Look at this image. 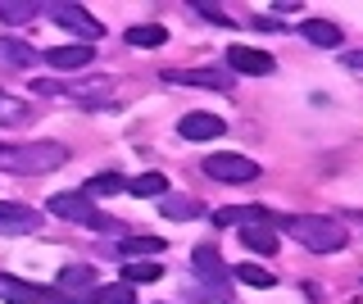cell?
Listing matches in <instances>:
<instances>
[{"label": "cell", "mask_w": 363, "mask_h": 304, "mask_svg": "<svg viewBox=\"0 0 363 304\" xmlns=\"http://www.w3.org/2000/svg\"><path fill=\"white\" fill-rule=\"evenodd\" d=\"M68 164V150L55 141L45 145H0V168L9 173H55Z\"/></svg>", "instance_id": "obj_1"}, {"label": "cell", "mask_w": 363, "mask_h": 304, "mask_svg": "<svg viewBox=\"0 0 363 304\" xmlns=\"http://www.w3.org/2000/svg\"><path fill=\"white\" fill-rule=\"evenodd\" d=\"M272 227H281V232H291L300 245H309L313 254H332L345 245V227L332 218H277Z\"/></svg>", "instance_id": "obj_2"}, {"label": "cell", "mask_w": 363, "mask_h": 304, "mask_svg": "<svg viewBox=\"0 0 363 304\" xmlns=\"http://www.w3.org/2000/svg\"><path fill=\"white\" fill-rule=\"evenodd\" d=\"M50 213H55V218H68V223H86V227H96V232H113V227H118V223L105 218L86 196H68V191H64V196H50Z\"/></svg>", "instance_id": "obj_3"}, {"label": "cell", "mask_w": 363, "mask_h": 304, "mask_svg": "<svg viewBox=\"0 0 363 304\" xmlns=\"http://www.w3.org/2000/svg\"><path fill=\"white\" fill-rule=\"evenodd\" d=\"M191 264H196V273L204 277V291H209V304H227L232 300V291H227V273H223V259H218V250H213V245H196V259H191Z\"/></svg>", "instance_id": "obj_4"}, {"label": "cell", "mask_w": 363, "mask_h": 304, "mask_svg": "<svg viewBox=\"0 0 363 304\" xmlns=\"http://www.w3.org/2000/svg\"><path fill=\"white\" fill-rule=\"evenodd\" d=\"M45 14L55 18L64 32H73V37H82V46H91L96 37H105V28L96 23V18L86 14L82 5H64V0H55V5H45Z\"/></svg>", "instance_id": "obj_5"}, {"label": "cell", "mask_w": 363, "mask_h": 304, "mask_svg": "<svg viewBox=\"0 0 363 304\" xmlns=\"http://www.w3.org/2000/svg\"><path fill=\"white\" fill-rule=\"evenodd\" d=\"M204 173L218 177V182H255L259 164L245 159V154H209V159H204Z\"/></svg>", "instance_id": "obj_6"}, {"label": "cell", "mask_w": 363, "mask_h": 304, "mask_svg": "<svg viewBox=\"0 0 363 304\" xmlns=\"http://www.w3.org/2000/svg\"><path fill=\"white\" fill-rule=\"evenodd\" d=\"M227 64H232L236 73H245V77L272 73V55L268 50H255V46H232V50H227Z\"/></svg>", "instance_id": "obj_7"}, {"label": "cell", "mask_w": 363, "mask_h": 304, "mask_svg": "<svg viewBox=\"0 0 363 304\" xmlns=\"http://www.w3.org/2000/svg\"><path fill=\"white\" fill-rule=\"evenodd\" d=\"M223 128H227V123L218 114H186L177 123V132L186 141H213V137H223Z\"/></svg>", "instance_id": "obj_8"}, {"label": "cell", "mask_w": 363, "mask_h": 304, "mask_svg": "<svg viewBox=\"0 0 363 304\" xmlns=\"http://www.w3.org/2000/svg\"><path fill=\"white\" fill-rule=\"evenodd\" d=\"M41 213H32L28 205H9V200H0V232H37Z\"/></svg>", "instance_id": "obj_9"}, {"label": "cell", "mask_w": 363, "mask_h": 304, "mask_svg": "<svg viewBox=\"0 0 363 304\" xmlns=\"http://www.w3.org/2000/svg\"><path fill=\"white\" fill-rule=\"evenodd\" d=\"M264 218H268V213L259 209V205H227V209L213 213L218 227H255V223H264Z\"/></svg>", "instance_id": "obj_10"}, {"label": "cell", "mask_w": 363, "mask_h": 304, "mask_svg": "<svg viewBox=\"0 0 363 304\" xmlns=\"http://www.w3.org/2000/svg\"><path fill=\"white\" fill-rule=\"evenodd\" d=\"M91 55H96V50L77 41V46H55V50H45V64H55V69H86Z\"/></svg>", "instance_id": "obj_11"}, {"label": "cell", "mask_w": 363, "mask_h": 304, "mask_svg": "<svg viewBox=\"0 0 363 304\" xmlns=\"http://www.w3.org/2000/svg\"><path fill=\"white\" fill-rule=\"evenodd\" d=\"M91 281H96V273H91L86 264H68L64 273H60V291H73V295H64L60 304H68V300H77V295H86V291H91Z\"/></svg>", "instance_id": "obj_12"}, {"label": "cell", "mask_w": 363, "mask_h": 304, "mask_svg": "<svg viewBox=\"0 0 363 304\" xmlns=\"http://www.w3.org/2000/svg\"><path fill=\"white\" fill-rule=\"evenodd\" d=\"M123 191H128V196H136V200H164V196H168V177H164V173H141V177H132Z\"/></svg>", "instance_id": "obj_13"}, {"label": "cell", "mask_w": 363, "mask_h": 304, "mask_svg": "<svg viewBox=\"0 0 363 304\" xmlns=\"http://www.w3.org/2000/svg\"><path fill=\"white\" fill-rule=\"evenodd\" d=\"M241 241H245V250L277 254V227H272V223H255V227H241Z\"/></svg>", "instance_id": "obj_14"}, {"label": "cell", "mask_w": 363, "mask_h": 304, "mask_svg": "<svg viewBox=\"0 0 363 304\" xmlns=\"http://www.w3.org/2000/svg\"><path fill=\"white\" fill-rule=\"evenodd\" d=\"M300 37H309L313 46H327V50L340 46V28L327 23V18H304V23H300Z\"/></svg>", "instance_id": "obj_15"}, {"label": "cell", "mask_w": 363, "mask_h": 304, "mask_svg": "<svg viewBox=\"0 0 363 304\" xmlns=\"http://www.w3.org/2000/svg\"><path fill=\"white\" fill-rule=\"evenodd\" d=\"M164 82H182V86H209V91H227V77H218L213 69H191V73H164Z\"/></svg>", "instance_id": "obj_16"}, {"label": "cell", "mask_w": 363, "mask_h": 304, "mask_svg": "<svg viewBox=\"0 0 363 304\" xmlns=\"http://www.w3.org/2000/svg\"><path fill=\"white\" fill-rule=\"evenodd\" d=\"M164 41H168V28H159V23H141L128 32V46H136V50H159Z\"/></svg>", "instance_id": "obj_17"}, {"label": "cell", "mask_w": 363, "mask_h": 304, "mask_svg": "<svg viewBox=\"0 0 363 304\" xmlns=\"http://www.w3.org/2000/svg\"><path fill=\"white\" fill-rule=\"evenodd\" d=\"M164 250V241L159 236H128V241H118V254L132 259V254H159Z\"/></svg>", "instance_id": "obj_18"}, {"label": "cell", "mask_w": 363, "mask_h": 304, "mask_svg": "<svg viewBox=\"0 0 363 304\" xmlns=\"http://www.w3.org/2000/svg\"><path fill=\"white\" fill-rule=\"evenodd\" d=\"M123 186H128V182H123L118 173H96V177L86 182V191H82V196H86V200H91V196H118Z\"/></svg>", "instance_id": "obj_19"}, {"label": "cell", "mask_w": 363, "mask_h": 304, "mask_svg": "<svg viewBox=\"0 0 363 304\" xmlns=\"http://www.w3.org/2000/svg\"><path fill=\"white\" fill-rule=\"evenodd\" d=\"M91 304H136L132 286H91Z\"/></svg>", "instance_id": "obj_20"}, {"label": "cell", "mask_w": 363, "mask_h": 304, "mask_svg": "<svg viewBox=\"0 0 363 304\" xmlns=\"http://www.w3.org/2000/svg\"><path fill=\"white\" fill-rule=\"evenodd\" d=\"M159 209H164L168 218H196V213H200V205L191 196H164V200H159Z\"/></svg>", "instance_id": "obj_21"}, {"label": "cell", "mask_w": 363, "mask_h": 304, "mask_svg": "<svg viewBox=\"0 0 363 304\" xmlns=\"http://www.w3.org/2000/svg\"><path fill=\"white\" fill-rule=\"evenodd\" d=\"M236 277L245 281V286H259V291H268V286H277V277L268 273V268H259V264H241L236 268Z\"/></svg>", "instance_id": "obj_22"}, {"label": "cell", "mask_w": 363, "mask_h": 304, "mask_svg": "<svg viewBox=\"0 0 363 304\" xmlns=\"http://www.w3.org/2000/svg\"><path fill=\"white\" fill-rule=\"evenodd\" d=\"M32 14H37V5H28V0H5V5H0V18H5V23H28Z\"/></svg>", "instance_id": "obj_23"}, {"label": "cell", "mask_w": 363, "mask_h": 304, "mask_svg": "<svg viewBox=\"0 0 363 304\" xmlns=\"http://www.w3.org/2000/svg\"><path fill=\"white\" fill-rule=\"evenodd\" d=\"M159 273H164L159 264H128V268H123V277H128L132 286H145V281H159Z\"/></svg>", "instance_id": "obj_24"}, {"label": "cell", "mask_w": 363, "mask_h": 304, "mask_svg": "<svg viewBox=\"0 0 363 304\" xmlns=\"http://www.w3.org/2000/svg\"><path fill=\"white\" fill-rule=\"evenodd\" d=\"M0 123H28V105H18V100L0 96Z\"/></svg>", "instance_id": "obj_25"}, {"label": "cell", "mask_w": 363, "mask_h": 304, "mask_svg": "<svg viewBox=\"0 0 363 304\" xmlns=\"http://www.w3.org/2000/svg\"><path fill=\"white\" fill-rule=\"evenodd\" d=\"M5 286H14L18 291V295H9V304H45L41 295H45V291H32V286H18V281H5Z\"/></svg>", "instance_id": "obj_26"}, {"label": "cell", "mask_w": 363, "mask_h": 304, "mask_svg": "<svg viewBox=\"0 0 363 304\" xmlns=\"http://www.w3.org/2000/svg\"><path fill=\"white\" fill-rule=\"evenodd\" d=\"M196 14H204V18H213V23H227V14H223V9H213L209 0H196Z\"/></svg>", "instance_id": "obj_27"}, {"label": "cell", "mask_w": 363, "mask_h": 304, "mask_svg": "<svg viewBox=\"0 0 363 304\" xmlns=\"http://www.w3.org/2000/svg\"><path fill=\"white\" fill-rule=\"evenodd\" d=\"M345 69H359V73H363V50H350V55H345Z\"/></svg>", "instance_id": "obj_28"}]
</instances>
